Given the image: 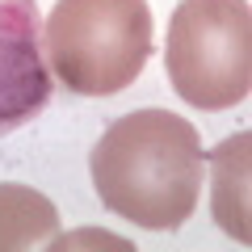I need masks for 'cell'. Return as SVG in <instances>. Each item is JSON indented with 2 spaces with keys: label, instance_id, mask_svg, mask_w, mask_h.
Returning <instances> with one entry per match:
<instances>
[{
  "label": "cell",
  "instance_id": "1",
  "mask_svg": "<svg viewBox=\"0 0 252 252\" xmlns=\"http://www.w3.org/2000/svg\"><path fill=\"white\" fill-rule=\"evenodd\" d=\"M202 139L193 122L168 109H139L109 126L93 147V189L114 215L177 231L202 198Z\"/></svg>",
  "mask_w": 252,
  "mask_h": 252
},
{
  "label": "cell",
  "instance_id": "3",
  "mask_svg": "<svg viewBox=\"0 0 252 252\" xmlns=\"http://www.w3.org/2000/svg\"><path fill=\"white\" fill-rule=\"evenodd\" d=\"M164 67L181 101L231 109L252 89V9L248 0H181L168 21Z\"/></svg>",
  "mask_w": 252,
  "mask_h": 252
},
{
  "label": "cell",
  "instance_id": "4",
  "mask_svg": "<svg viewBox=\"0 0 252 252\" xmlns=\"http://www.w3.org/2000/svg\"><path fill=\"white\" fill-rule=\"evenodd\" d=\"M51 101L42 63V17L34 0H0V135L38 118Z\"/></svg>",
  "mask_w": 252,
  "mask_h": 252
},
{
  "label": "cell",
  "instance_id": "2",
  "mask_svg": "<svg viewBox=\"0 0 252 252\" xmlns=\"http://www.w3.org/2000/svg\"><path fill=\"white\" fill-rule=\"evenodd\" d=\"M147 0H59L46 17V67L80 97H114L152 55Z\"/></svg>",
  "mask_w": 252,
  "mask_h": 252
},
{
  "label": "cell",
  "instance_id": "5",
  "mask_svg": "<svg viewBox=\"0 0 252 252\" xmlns=\"http://www.w3.org/2000/svg\"><path fill=\"white\" fill-rule=\"evenodd\" d=\"M248 152L252 139L248 130L223 139V143L210 152V177H215V193H210V206H215V219L235 244H252V223H248Z\"/></svg>",
  "mask_w": 252,
  "mask_h": 252
},
{
  "label": "cell",
  "instance_id": "6",
  "mask_svg": "<svg viewBox=\"0 0 252 252\" xmlns=\"http://www.w3.org/2000/svg\"><path fill=\"white\" fill-rule=\"evenodd\" d=\"M55 231H59V210L46 193L17 181H0V252L51 244Z\"/></svg>",
  "mask_w": 252,
  "mask_h": 252
}]
</instances>
